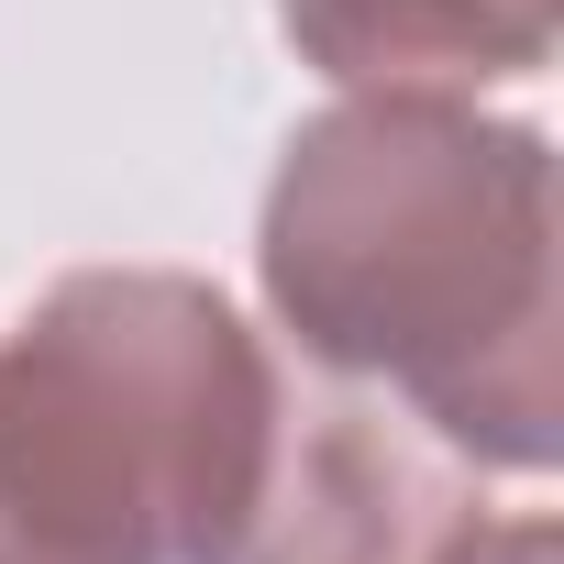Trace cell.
<instances>
[{
    "label": "cell",
    "instance_id": "6da1fadb",
    "mask_svg": "<svg viewBox=\"0 0 564 564\" xmlns=\"http://www.w3.org/2000/svg\"><path fill=\"white\" fill-rule=\"evenodd\" d=\"M254 265L311 366L388 388L465 465L542 476L564 454L553 144L531 122L344 89L276 155Z\"/></svg>",
    "mask_w": 564,
    "mask_h": 564
},
{
    "label": "cell",
    "instance_id": "7a4b0ae2",
    "mask_svg": "<svg viewBox=\"0 0 564 564\" xmlns=\"http://www.w3.org/2000/svg\"><path fill=\"white\" fill-rule=\"evenodd\" d=\"M276 410L243 311L166 265H89L0 333V564H210Z\"/></svg>",
    "mask_w": 564,
    "mask_h": 564
},
{
    "label": "cell",
    "instance_id": "3957f363",
    "mask_svg": "<svg viewBox=\"0 0 564 564\" xmlns=\"http://www.w3.org/2000/svg\"><path fill=\"white\" fill-rule=\"evenodd\" d=\"M476 520V465L421 410L300 355L276 366L265 465L210 564H443Z\"/></svg>",
    "mask_w": 564,
    "mask_h": 564
},
{
    "label": "cell",
    "instance_id": "277c9868",
    "mask_svg": "<svg viewBox=\"0 0 564 564\" xmlns=\"http://www.w3.org/2000/svg\"><path fill=\"white\" fill-rule=\"evenodd\" d=\"M276 23L333 89L476 100L487 78H531L553 56L564 0H276Z\"/></svg>",
    "mask_w": 564,
    "mask_h": 564
},
{
    "label": "cell",
    "instance_id": "5b68a950",
    "mask_svg": "<svg viewBox=\"0 0 564 564\" xmlns=\"http://www.w3.org/2000/svg\"><path fill=\"white\" fill-rule=\"evenodd\" d=\"M443 564H564V531L553 520H476Z\"/></svg>",
    "mask_w": 564,
    "mask_h": 564
}]
</instances>
